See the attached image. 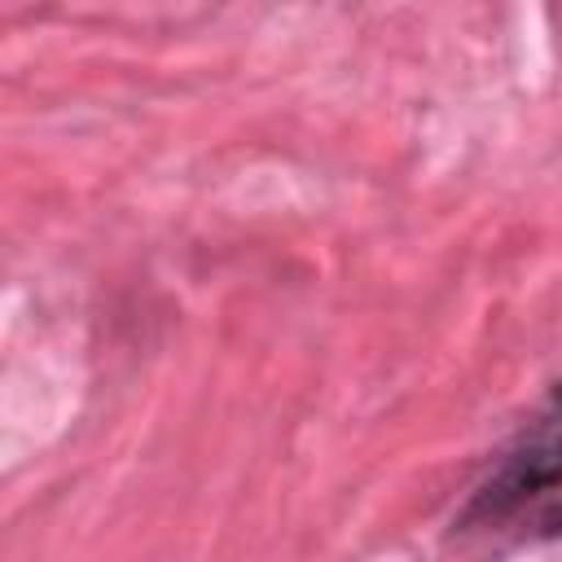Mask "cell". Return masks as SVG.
Masks as SVG:
<instances>
[{
  "mask_svg": "<svg viewBox=\"0 0 562 562\" xmlns=\"http://www.w3.org/2000/svg\"><path fill=\"white\" fill-rule=\"evenodd\" d=\"M536 536H562V505H558V509H549V514L536 522Z\"/></svg>",
  "mask_w": 562,
  "mask_h": 562,
  "instance_id": "7a4b0ae2",
  "label": "cell"
},
{
  "mask_svg": "<svg viewBox=\"0 0 562 562\" xmlns=\"http://www.w3.org/2000/svg\"><path fill=\"white\" fill-rule=\"evenodd\" d=\"M553 483H562V386L553 395V413L479 487V496L465 509V522L470 518H501V514H509L514 505H522L527 496H536Z\"/></svg>",
  "mask_w": 562,
  "mask_h": 562,
  "instance_id": "6da1fadb",
  "label": "cell"
}]
</instances>
